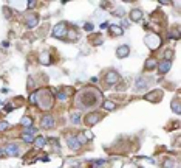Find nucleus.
<instances>
[{"instance_id":"14","label":"nucleus","mask_w":181,"mask_h":168,"mask_svg":"<svg viewBox=\"0 0 181 168\" xmlns=\"http://www.w3.org/2000/svg\"><path fill=\"white\" fill-rule=\"evenodd\" d=\"M156 95L160 97L163 95L160 90H153V95H146V100H150V101H156V100H160V98H156Z\"/></svg>"},{"instance_id":"6","label":"nucleus","mask_w":181,"mask_h":168,"mask_svg":"<svg viewBox=\"0 0 181 168\" xmlns=\"http://www.w3.org/2000/svg\"><path fill=\"white\" fill-rule=\"evenodd\" d=\"M158 72H160L161 75H164V73H167L169 70H170V61H163V62H160L158 64Z\"/></svg>"},{"instance_id":"24","label":"nucleus","mask_w":181,"mask_h":168,"mask_svg":"<svg viewBox=\"0 0 181 168\" xmlns=\"http://www.w3.org/2000/svg\"><path fill=\"white\" fill-rule=\"evenodd\" d=\"M164 165H166V168H172V165H173V164H172V162H169V160H167Z\"/></svg>"},{"instance_id":"8","label":"nucleus","mask_w":181,"mask_h":168,"mask_svg":"<svg viewBox=\"0 0 181 168\" xmlns=\"http://www.w3.org/2000/svg\"><path fill=\"white\" fill-rule=\"evenodd\" d=\"M2 151H3V153H6V154L16 156V154H19V146L17 145H6Z\"/></svg>"},{"instance_id":"2","label":"nucleus","mask_w":181,"mask_h":168,"mask_svg":"<svg viewBox=\"0 0 181 168\" xmlns=\"http://www.w3.org/2000/svg\"><path fill=\"white\" fill-rule=\"evenodd\" d=\"M65 28H67V25H65V24H59V25H56V26H54V31H53V36H54V37H60V39H64L65 34L68 33V30H65Z\"/></svg>"},{"instance_id":"3","label":"nucleus","mask_w":181,"mask_h":168,"mask_svg":"<svg viewBox=\"0 0 181 168\" xmlns=\"http://www.w3.org/2000/svg\"><path fill=\"white\" fill-rule=\"evenodd\" d=\"M118 79H119V73L118 72H115V70H110L107 75H105V81H107V84L108 86H112L115 83H118Z\"/></svg>"},{"instance_id":"22","label":"nucleus","mask_w":181,"mask_h":168,"mask_svg":"<svg viewBox=\"0 0 181 168\" xmlns=\"http://www.w3.org/2000/svg\"><path fill=\"white\" fill-rule=\"evenodd\" d=\"M22 139H23L25 142H33V137H31V135H28V134H23V135H22Z\"/></svg>"},{"instance_id":"16","label":"nucleus","mask_w":181,"mask_h":168,"mask_svg":"<svg viewBox=\"0 0 181 168\" xmlns=\"http://www.w3.org/2000/svg\"><path fill=\"white\" fill-rule=\"evenodd\" d=\"M34 143H36V146H37V148H42V146L45 145V139H43V137H40V135H39V137H36Z\"/></svg>"},{"instance_id":"4","label":"nucleus","mask_w":181,"mask_h":168,"mask_svg":"<svg viewBox=\"0 0 181 168\" xmlns=\"http://www.w3.org/2000/svg\"><path fill=\"white\" fill-rule=\"evenodd\" d=\"M99 118H101L99 114H90V115H87V117L84 118V122L88 124V126H93L96 122H99Z\"/></svg>"},{"instance_id":"18","label":"nucleus","mask_w":181,"mask_h":168,"mask_svg":"<svg viewBox=\"0 0 181 168\" xmlns=\"http://www.w3.org/2000/svg\"><path fill=\"white\" fill-rule=\"evenodd\" d=\"M172 109L177 112V114H180V106H178V98H175L173 100V103H172Z\"/></svg>"},{"instance_id":"12","label":"nucleus","mask_w":181,"mask_h":168,"mask_svg":"<svg viewBox=\"0 0 181 168\" xmlns=\"http://www.w3.org/2000/svg\"><path fill=\"white\" fill-rule=\"evenodd\" d=\"M68 146L71 149H79L81 143H78V139L76 137H71V139H68Z\"/></svg>"},{"instance_id":"17","label":"nucleus","mask_w":181,"mask_h":168,"mask_svg":"<svg viewBox=\"0 0 181 168\" xmlns=\"http://www.w3.org/2000/svg\"><path fill=\"white\" fill-rule=\"evenodd\" d=\"M22 124H23V126H30V128H31V124H33V118H31V117H25V118H22Z\"/></svg>"},{"instance_id":"15","label":"nucleus","mask_w":181,"mask_h":168,"mask_svg":"<svg viewBox=\"0 0 181 168\" xmlns=\"http://www.w3.org/2000/svg\"><path fill=\"white\" fill-rule=\"evenodd\" d=\"M147 79H149V78H139L138 81H136V87H138V89H142V87H144V86H147V84H149V81H147Z\"/></svg>"},{"instance_id":"7","label":"nucleus","mask_w":181,"mask_h":168,"mask_svg":"<svg viewBox=\"0 0 181 168\" xmlns=\"http://www.w3.org/2000/svg\"><path fill=\"white\" fill-rule=\"evenodd\" d=\"M129 55H130V48L127 45L118 47V50H116V56L118 58H125V56H129Z\"/></svg>"},{"instance_id":"20","label":"nucleus","mask_w":181,"mask_h":168,"mask_svg":"<svg viewBox=\"0 0 181 168\" xmlns=\"http://www.w3.org/2000/svg\"><path fill=\"white\" fill-rule=\"evenodd\" d=\"M8 128H9L8 122H2V123H0V131H5V129H8Z\"/></svg>"},{"instance_id":"13","label":"nucleus","mask_w":181,"mask_h":168,"mask_svg":"<svg viewBox=\"0 0 181 168\" xmlns=\"http://www.w3.org/2000/svg\"><path fill=\"white\" fill-rule=\"evenodd\" d=\"M110 33H112L113 36H119V34H122V28H121V26H118V25H112V26H110Z\"/></svg>"},{"instance_id":"10","label":"nucleus","mask_w":181,"mask_h":168,"mask_svg":"<svg viewBox=\"0 0 181 168\" xmlns=\"http://www.w3.org/2000/svg\"><path fill=\"white\" fill-rule=\"evenodd\" d=\"M144 66H146V69H147V70H153V69H155V67L158 66V61H156L155 58H149V59L146 61Z\"/></svg>"},{"instance_id":"25","label":"nucleus","mask_w":181,"mask_h":168,"mask_svg":"<svg viewBox=\"0 0 181 168\" xmlns=\"http://www.w3.org/2000/svg\"><path fill=\"white\" fill-rule=\"evenodd\" d=\"M85 134H87V137H88V139H93V134H91V132H90V131H87V132H85Z\"/></svg>"},{"instance_id":"11","label":"nucleus","mask_w":181,"mask_h":168,"mask_svg":"<svg viewBox=\"0 0 181 168\" xmlns=\"http://www.w3.org/2000/svg\"><path fill=\"white\" fill-rule=\"evenodd\" d=\"M37 22H39L37 16H28V17H26V25H28L30 28H33L34 25H37Z\"/></svg>"},{"instance_id":"19","label":"nucleus","mask_w":181,"mask_h":168,"mask_svg":"<svg viewBox=\"0 0 181 168\" xmlns=\"http://www.w3.org/2000/svg\"><path fill=\"white\" fill-rule=\"evenodd\" d=\"M104 107H105V109H110V111H113L116 106H115V103H112V101H105V103H104Z\"/></svg>"},{"instance_id":"9","label":"nucleus","mask_w":181,"mask_h":168,"mask_svg":"<svg viewBox=\"0 0 181 168\" xmlns=\"http://www.w3.org/2000/svg\"><path fill=\"white\" fill-rule=\"evenodd\" d=\"M142 17V11L141 9H133V11L130 13V19L133 20V22H139Z\"/></svg>"},{"instance_id":"1","label":"nucleus","mask_w":181,"mask_h":168,"mask_svg":"<svg viewBox=\"0 0 181 168\" xmlns=\"http://www.w3.org/2000/svg\"><path fill=\"white\" fill-rule=\"evenodd\" d=\"M146 44L149 45L152 50H155V48H158L161 45V37L158 34H149L146 37Z\"/></svg>"},{"instance_id":"23","label":"nucleus","mask_w":181,"mask_h":168,"mask_svg":"<svg viewBox=\"0 0 181 168\" xmlns=\"http://www.w3.org/2000/svg\"><path fill=\"white\" fill-rule=\"evenodd\" d=\"M73 123H79V115H73Z\"/></svg>"},{"instance_id":"21","label":"nucleus","mask_w":181,"mask_h":168,"mask_svg":"<svg viewBox=\"0 0 181 168\" xmlns=\"http://www.w3.org/2000/svg\"><path fill=\"white\" fill-rule=\"evenodd\" d=\"M172 55H173V51H172V50L166 51V56H164V61H169V59H172Z\"/></svg>"},{"instance_id":"5","label":"nucleus","mask_w":181,"mask_h":168,"mask_svg":"<svg viewBox=\"0 0 181 168\" xmlns=\"http://www.w3.org/2000/svg\"><path fill=\"white\" fill-rule=\"evenodd\" d=\"M40 126L43 128V129H48V128H53L54 126V120H53V117H50V115H45L42 118V122H40Z\"/></svg>"}]
</instances>
